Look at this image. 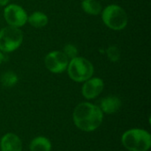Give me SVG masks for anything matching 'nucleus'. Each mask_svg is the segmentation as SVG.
I'll return each mask as SVG.
<instances>
[{
    "label": "nucleus",
    "mask_w": 151,
    "mask_h": 151,
    "mask_svg": "<svg viewBox=\"0 0 151 151\" xmlns=\"http://www.w3.org/2000/svg\"><path fill=\"white\" fill-rule=\"evenodd\" d=\"M73 120L80 130L93 132L102 125L104 112L99 106L88 102H82L74 108Z\"/></svg>",
    "instance_id": "1"
},
{
    "label": "nucleus",
    "mask_w": 151,
    "mask_h": 151,
    "mask_svg": "<svg viewBox=\"0 0 151 151\" xmlns=\"http://www.w3.org/2000/svg\"><path fill=\"white\" fill-rule=\"evenodd\" d=\"M100 15L104 26L112 31H122L128 25V15L126 10L119 4L106 5Z\"/></svg>",
    "instance_id": "2"
},
{
    "label": "nucleus",
    "mask_w": 151,
    "mask_h": 151,
    "mask_svg": "<svg viewBox=\"0 0 151 151\" xmlns=\"http://www.w3.org/2000/svg\"><path fill=\"white\" fill-rule=\"evenodd\" d=\"M121 142L128 151H148L151 147V135L144 129L132 128L123 134Z\"/></svg>",
    "instance_id": "3"
},
{
    "label": "nucleus",
    "mask_w": 151,
    "mask_h": 151,
    "mask_svg": "<svg viewBox=\"0 0 151 151\" xmlns=\"http://www.w3.org/2000/svg\"><path fill=\"white\" fill-rule=\"evenodd\" d=\"M66 71L72 81L78 83H83L87 80L93 77L95 67L92 62L88 58L78 56L69 60Z\"/></svg>",
    "instance_id": "4"
},
{
    "label": "nucleus",
    "mask_w": 151,
    "mask_h": 151,
    "mask_svg": "<svg viewBox=\"0 0 151 151\" xmlns=\"http://www.w3.org/2000/svg\"><path fill=\"white\" fill-rule=\"evenodd\" d=\"M24 41V34L20 28L6 26L0 29V51L12 53L17 50Z\"/></svg>",
    "instance_id": "5"
},
{
    "label": "nucleus",
    "mask_w": 151,
    "mask_h": 151,
    "mask_svg": "<svg viewBox=\"0 0 151 151\" xmlns=\"http://www.w3.org/2000/svg\"><path fill=\"white\" fill-rule=\"evenodd\" d=\"M4 19L8 26L21 28L27 23V11L18 4H8L4 7Z\"/></svg>",
    "instance_id": "6"
},
{
    "label": "nucleus",
    "mask_w": 151,
    "mask_h": 151,
    "mask_svg": "<svg viewBox=\"0 0 151 151\" xmlns=\"http://www.w3.org/2000/svg\"><path fill=\"white\" fill-rule=\"evenodd\" d=\"M69 59L62 50H51L44 57V65L52 73L59 74L66 71Z\"/></svg>",
    "instance_id": "7"
},
{
    "label": "nucleus",
    "mask_w": 151,
    "mask_h": 151,
    "mask_svg": "<svg viewBox=\"0 0 151 151\" xmlns=\"http://www.w3.org/2000/svg\"><path fill=\"white\" fill-rule=\"evenodd\" d=\"M104 88V81L99 77H91L83 82L81 88L82 96L88 100H93L99 96Z\"/></svg>",
    "instance_id": "8"
},
{
    "label": "nucleus",
    "mask_w": 151,
    "mask_h": 151,
    "mask_svg": "<svg viewBox=\"0 0 151 151\" xmlns=\"http://www.w3.org/2000/svg\"><path fill=\"white\" fill-rule=\"evenodd\" d=\"M0 150L21 151L22 142L17 134L7 133L0 140Z\"/></svg>",
    "instance_id": "9"
},
{
    "label": "nucleus",
    "mask_w": 151,
    "mask_h": 151,
    "mask_svg": "<svg viewBox=\"0 0 151 151\" xmlns=\"http://www.w3.org/2000/svg\"><path fill=\"white\" fill-rule=\"evenodd\" d=\"M122 106L121 99L117 96H108L104 97L101 102L99 108L106 114H114L118 112Z\"/></svg>",
    "instance_id": "10"
},
{
    "label": "nucleus",
    "mask_w": 151,
    "mask_h": 151,
    "mask_svg": "<svg viewBox=\"0 0 151 151\" xmlns=\"http://www.w3.org/2000/svg\"><path fill=\"white\" fill-rule=\"evenodd\" d=\"M49 23L48 15L41 11H35L27 16V24L34 28H42Z\"/></svg>",
    "instance_id": "11"
},
{
    "label": "nucleus",
    "mask_w": 151,
    "mask_h": 151,
    "mask_svg": "<svg viewBox=\"0 0 151 151\" xmlns=\"http://www.w3.org/2000/svg\"><path fill=\"white\" fill-rule=\"evenodd\" d=\"M81 6L82 11L90 16L100 15L104 8L98 0H82Z\"/></svg>",
    "instance_id": "12"
},
{
    "label": "nucleus",
    "mask_w": 151,
    "mask_h": 151,
    "mask_svg": "<svg viewBox=\"0 0 151 151\" xmlns=\"http://www.w3.org/2000/svg\"><path fill=\"white\" fill-rule=\"evenodd\" d=\"M52 149V144L50 141L44 136H37L34 138L30 144V151H50Z\"/></svg>",
    "instance_id": "13"
},
{
    "label": "nucleus",
    "mask_w": 151,
    "mask_h": 151,
    "mask_svg": "<svg viewBox=\"0 0 151 151\" xmlns=\"http://www.w3.org/2000/svg\"><path fill=\"white\" fill-rule=\"evenodd\" d=\"M18 81H19L18 75L12 71H7V72L4 73L0 78V81L2 83V85L5 88L14 87L17 84Z\"/></svg>",
    "instance_id": "14"
},
{
    "label": "nucleus",
    "mask_w": 151,
    "mask_h": 151,
    "mask_svg": "<svg viewBox=\"0 0 151 151\" xmlns=\"http://www.w3.org/2000/svg\"><path fill=\"white\" fill-rule=\"evenodd\" d=\"M105 53L107 56V58L113 63H116L118 61H119L120 57H121V52L120 50L119 49V47L115 46V45H111L109 46L106 50H105Z\"/></svg>",
    "instance_id": "15"
},
{
    "label": "nucleus",
    "mask_w": 151,
    "mask_h": 151,
    "mask_svg": "<svg viewBox=\"0 0 151 151\" xmlns=\"http://www.w3.org/2000/svg\"><path fill=\"white\" fill-rule=\"evenodd\" d=\"M62 51L67 57V58L69 60L79 56V50H78V48L74 44H73V43H66L64 46Z\"/></svg>",
    "instance_id": "16"
},
{
    "label": "nucleus",
    "mask_w": 151,
    "mask_h": 151,
    "mask_svg": "<svg viewBox=\"0 0 151 151\" xmlns=\"http://www.w3.org/2000/svg\"><path fill=\"white\" fill-rule=\"evenodd\" d=\"M10 4V0H0V7H4Z\"/></svg>",
    "instance_id": "17"
},
{
    "label": "nucleus",
    "mask_w": 151,
    "mask_h": 151,
    "mask_svg": "<svg viewBox=\"0 0 151 151\" xmlns=\"http://www.w3.org/2000/svg\"><path fill=\"white\" fill-rule=\"evenodd\" d=\"M4 61V53L0 51V65L3 64Z\"/></svg>",
    "instance_id": "18"
}]
</instances>
